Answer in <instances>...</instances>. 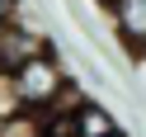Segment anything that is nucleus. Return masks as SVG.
Returning <instances> with one entry per match:
<instances>
[{
	"label": "nucleus",
	"mask_w": 146,
	"mask_h": 137,
	"mask_svg": "<svg viewBox=\"0 0 146 137\" xmlns=\"http://www.w3.org/2000/svg\"><path fill=\"white\" fill-rule=\"evenodd\" d=\"M108 24H113V38L123 43L132 57L146 47V0H113Z\"/></svg>",
	"instance_id": "obj_3"
},
{
	"label": "nucleus",
	"mask_w": 146,
	"mask_h": 137,
	"mask_svg": "<svg viewBox=\"0 0 146 137\" xmlns=\"http://www.w3.org/2000/svg\"><path fill=\"white\" fill-rule=\"evenodd\" d=\"M42 52H52V38L38 29V24H29V19L0 24V76H14L24 61L42 57Z\"/></svg>",
	"instance_id": "obj_2"
},
{
	"label": "nucleus",
	"mask_w": 146,
	"mask_h": 137,
	"mask_svg": "<svg viewBox=\"0 0 146 137\" xmlns=\"http://www.w3.org/2000/svg\"><path fill=\"white\" fill-rule=\"evenodd\" d=\"M137 61H146V47H141V52H137Z\"/></svg>",
	"instance_id": "obj_11"
},
{
	"label": "nucleus",
	"mask_w": 146,
	"mask_h": 137,
	"mask_svg": "<svg viewBox=\"0 0 146 137\" xmlns=\"http://www.w3.org/2000/svg\"><path fill=\"white\" fill-rule=\"evenodd\" d=\"M94 5H104V10H113V0H94Z\"/></svg>",
	"instance_id": "obj_10"
},
{
	"label": "nucleus",
	"mask_w": 146,
	"mask_h": 137,
	"mask_svg": "<svg viewBox=\"0 0 146 137\" xmlns=\"http://www.w3.org/2000/svg\"><path fill=\"white\" fill-rule=\"evenodd\" d=\"M71 118H76V132H80V137H104V132H113V128H118L113 109H108L104 99H90V95L71 109Z\"/></svg>",
	"instance_id": "obj_4"
},
{
	"label": "nucleus",
	"mask_w": 146,
	"mask_h": 137,
	"mask_svg": "<svg viewBox=\"0 0 146 137\" xmlns=\"http://www.w3.org/2000/svg\"><path fill=\"white\" fill-rule=\"evenodd\" d=\"M19 95H14V80L10 76H0V123H5V118H10V114H19Z\"/></svg>",
	"instance_id": "obj_7"
},
{
	"label": "nucleus",
	"mask_w": 146,
	"mask_h": 137,
	"mask_svg": "<svg viewBox=\"0 0 146 137\" xmlns=\"http://www.w3.org/2000/svg\"><path fill=\"white\" fill-rule=\"evenodd\" d=\"M10 80H14L19 104L24 109H38V114H66V109H76L80 99H85L76 90V80H71L66 61L57 57V47L42 52V57H33V61H24Z\"/></svg>",
	"instance_id": "obj_1"
},
{
	"label": "nucleus",
	"mask_w": 146,
	"mask_h": 137,
	"mask_svg": "<svg viewBox=\"0 0 146 137\" xmlns=\"http://www.w3.org/2000/svg\"><path fill=\"white\" fill-rule=\"evenodd\" d=\"M104 137H127V132H123V128H113V132H104Z\"/></svg>",
	"instance_id": "obj_9"
},
{
	"label": "nucleus",
	"mask_w": 146,
	"mask_h": 137,
	"mask_svg": "<svg viewBox=\"0 0 146 137\" xmlns=\"http://www.w3.org/2000/svg\"><path fill=\"white\" fill-rule=\"evenodd\" d=\"M10 19H24V0H0V24Z\"/></svg>",
	"instance_id": "obj_8"
},
{
	"label": "nucleus",
	"mask_w": 146,
	"mask_h": 137,
	"mask_svg": "<svg viewBox=\"0 0 146 137\" xmlns=\"http://www.w3.org/2000/svg\"><path fill=\"white\" fill-rule=\"evenodd\" d=\"M0 137H42V114L38 109H19L0 123Z\"/></svg>",
	"instance_id": "obj_5"
},
{
	"label": "nucleus",
	"mask_w": 146,
	"mask_h": 137,
	"mask_svg": "<svg viewBox=\"0 0 146 137\" xmlns=\"http://www.w3.org/2000/svg\"><path fill=\"white\" fill-rule=\"evenodd\" d=\"M42 137H80L71 109H66V114H42Z\"/></svg>",
	"instance_id": "obj_6"
}]
</instances>
